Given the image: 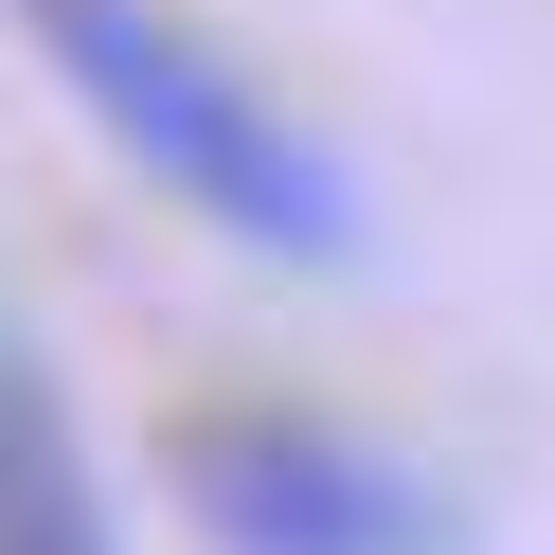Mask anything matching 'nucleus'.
<instances>
[{
	"label": "nucleus",
	"mask_w": 555,
	"mask_h": 555,
	"mask_svg": "<svg viewBox=\"0 0 555 555\" xmlns=\"http://www.w3.org/2000/svg\"><path fill=\"white\" fill-rule=\"evenodd\" d=\"M18 37H37V73L73 90V126L108 162H144L197 233L305 251V269L359 251V162H340L216 18H180V0H18Z\"/></svg>",
	"instance_id": "obj_1"
},
{
	"label": "nucleus",
	"mask_w": 555,
	"mask_h": 555,
	"mask_svg": "<svg viewBox=\"0 0 555 555\" xmlns=\"http://www.w3.org/2000/svg\"><path fill=\"white\" fill-rule=\"evenodd\" d=\"M162 502L197 519V555H466L448 483L395 430L323 395H197L162 412Z\"/></svg>",
	"instance_id": "obj_2"
},
{
	"label": "nucleus",
	"mask_w": 555,
	"mask_h": 555,
	"mask_svg": "<svg viewBox=\"0 0 555 555\" xmlns=\"http://www.w3.org/2000/svg\"><path fill=\"white\" fill-rule=\"evenodd\" d=\"M0 555H126L108 466H90V430H73V395H54L37 340L0 359Z\"/></svg>",
	"instance_id": "obj_3"
},
{
	"label": "nucleus",
	"mask_w": 555,
	"mask_h": 555,
	"mask_svg": "<svg viewBox=\"0 0 555 555\" xmlns=\"http://www.w3.org/2000/svg\"><path fill=\"white\" fill-rule=\"evenodd\" d=\"M0 359H18V323H0Z\"/></svg>",
	"instance_id": "obj_4"
}]
</instances>
